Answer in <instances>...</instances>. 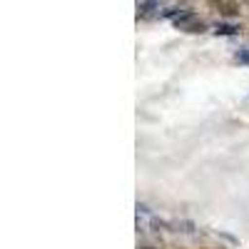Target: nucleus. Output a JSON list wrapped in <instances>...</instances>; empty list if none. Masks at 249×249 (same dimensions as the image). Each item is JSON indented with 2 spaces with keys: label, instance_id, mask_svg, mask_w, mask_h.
Listing matches in <instances>:
<instances>
[{
  "label": "nucleus",
  "instance_id": "nucleus-2",
  "mask_svg": "<svg viewBox=\"0 0 249 249\" xmlns=\"http://www.w3.org/2000/svg\"><path fill=\"white\" fill-rule=\"evenodd\" d=\"M237 62H242V65H249V50H239V53H237Z\"/></svg>",
  "mask_w": 249,
  "mask_h": 249
},
{
  "label": "nucleus",
  "instance_id": "nucleus-1",
  "mask_svg": "<svg viewBox=\"0 0 249 249\" xmlns=\"http://www.w3.org/2000/svg\"><path fill=\"white\" fill-rule=\"evenodd\" d=\"M214 33H217V35H237L239 28L232 25V23H217V25H214Z\"/></svg>",
  "mask_w": 249,
  "mask_h": 249
}]
</instances>
